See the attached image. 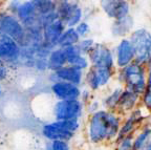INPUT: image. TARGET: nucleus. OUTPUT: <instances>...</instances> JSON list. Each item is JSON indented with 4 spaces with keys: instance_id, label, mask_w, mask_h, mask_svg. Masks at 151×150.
I'll use <instances>...</instances> for the list:
<instances>
[{
    "instance_id": "f257e3e1",
    "label": "nucleus",
    "mask_w": 151,
    "mask_h": 150,
    "mask_svg": "<svg viewBox=\"0 0 151 150\" xmlns=\"http://www.w3.org/2000/svg\"><path fill=\"white\" fill-rule=\"evenodd\" d=\"M120 119L112 111L100 109L89 115L86 133L90 143L102 144L116 140L120 130Z\"/></svg>"
},
{
    "instance_id": "f03ea898",
    "label": "nucleus",
    "mask_w": 151,
    "mask_h": 150,
    "mask_svg": "<svg viewBox=\"0 0 151 150\" xmlns=\"http://www.w3.org/2000/svg\"><path fill=\"white\" fill-rule=\"evenodd\" d=\"M80 128V120H55L52 122H48L43 125L41 128V133L47 141L69 142L75 138L76 133Z\"/></svg>"
},
{
    "instance_id": "7ed1b4c3",
    "label": "nucleus",
    "mask_w": 151,
    "mask_h": 150,
    "mask_svg": "<svg viewBox=\"0 0 151 150\" xmlns=\"http://www.w3.org/2000/svg\"><path fill=\"white\" fill-rule=\"evenodd\" d=\"M86 108L85 104L81 100H71V101H60L52 106V115L55 120L66 121V120H81Z\"/></svg>"
},
{
    "instance_id": "20e7f679",
    "label": "nucleus",
    "mask_w": 151,
    "mask_h": 150,
    "mask_svg": "<svg viewBox=\"0 0 151 150\" xmlns=\"http://www.w3.org/2000/svg\"><path fill=\"white\" fill-rule=\"evenodd\" d=\"M121 79L125 83L127 89L137 94L145 92L146 82L144 77V69L137 63L129 64L124 67L121 75Z\"/></svg>"
},
{
    "instance_id": "39448f33",
    "label": "nucleus",
    "mask_w": 151,
    "mask_h": 150,
    "mask_svg": "<svg viewBox=\"0 0 151 150\" xmlns=\"http://www.w3.org/2000/svg\"><path fill=\"white\" fill-rule=\"evenodd\" d=\"M131 44L134 49V57L139 63L149 60L151 57V35L145 30H139L131 36Z\"/></svg>"
},
{
    "instance_id": "423d86ee",
    "label": "nucleus",
    "mask_w": 151,
    "mask_h": 150,
    "mask_svg": "<svg viewBox=\"0 0 151 150\" xmlns=\"http://www.w3.org/2000/svg\"><path fill=\"white\" fill-rule=\"evenodd\" d=\"M0 34L11 37L19 43H22L25 37V32L21 24L17 21L16 18L9 15L0 16Z\"/></svg>"
},
{
    "instance_id": "0eeeda50",
    "label": "nucleus",
    "mask_w": 151,
    "mask_h": 150,
    "mask_svg": "<svg viewBox=\"0 0 151 150\" xmlns=\"http://www.w3.org/2000/svg\"><path fill=\"white\" fill-rule=\"evenodd\" d=\"M52 94L57 100L60 101H71L80 100L82 90L78 85L71 84L68 82H56L50 86Z\"/></svg>"
},
{
    "instance_id": "6e6552de",
    "label": "nucleus",
    "mask_w": 151,
    "mask_h": 150,
    "mask_svg": "<svg viewBox=\"0 0 151 150\" xmlns=\"http://www.w3.org/2000/svg\"><path fill=\"white\" fill-rule=\"evenodd\" d=\"M52 83L56 82H68L75 85H80L83 81V71L80 68L75 66L66 65L57 71H52L50 77Z\"/></svg>"
},
{
    "instance_id": "1a4fd4ad",
    "label": "nucleus",
    "mask_w": 151,
    "mask_h": 150,
    "mask_svg": "<svg viewBox=\"0 0 151 150\" xmlns=\"http://www.w3.org/2000/svg\"><path fill=\"white\" fill-rule=\"evenodd\" d=\"M18 44L14 39L0 34V60L9 63H17L20 57Z\"/></svg>"
},
{
    "instance_id": "9d476101",
    "label": "nucleus",
    "mask_w": 151,
    "mask_h": 150,
    "mask_svg": "<svg viewBox=\"0 0 151 150\" xmlns=\"http://www.w3.org/2000/svg\"><path fill=\"white\" fill-rule=\"evenodd\" d=\"M110 78L111 69L92 66L85 76V81L91 90H98L101 87L105 86L110 80Z\"/></svg>"
},
{
    "instance_id": "9b49d317",
    "label": "nucleus",
    "mask_w": 151,
    "mask_h": 150,
    "mask_svg": "<svg viewBox=\"0 0 151 150\" xmlns=\"http://www.w3.org/2000/svg\"><path fill=\"white\" fill-rule=\"evenodd\" d=\"M89 57L93 67L111 69L113 65V60L110 50L103 45H97L96 47H93L91 52L89 53Z\"/></svg>"
},
{
    "instance_id": "f8f14e48",
    "label": "nucleus",
    "mask_w": 151,
    "mask_h": 150,
    "mask_svg": "<svg viewBox=\"0 0 151 150\" xmlns=\"http://www.w3.org/2000/svg\"><path fill=\"white\" fill-rule=\"evenodd\" d=\"M102 6L107 15L118 20L125 18L128 14V4L124 0H103Z\"/></svg>"
},
{
    "instance_id": "ddd939ff",
    "label": "nucleus",
    "mask_w": 151,
    "mask_h": 150,
    "mask_svg": "<svg viewBox=\"0 0 151 150\" xmlns=\"http://www.w3.org/2000/svg\"><path fill=\"white\" fill-rule=\"evenodd\" d=\"M142 120H143V115H141V112H139V110L133 111L132 115L124 122V124L121 125L118 136H116V143L119 144L122 140H124V138H127V136H131L132 130L134 129V127L141 122Z\"/></svg>"
},
{
    "instance_id": "4468645a",
    "label": "nucleus",
    "mask_w": 151,
    "mask_h": 150,
    "mask_svg": "<svg viewBox=\"0 0 151 150\" xmlns=\"http://www.w3.org/2000/svg\"><path fill=\"white\" fill-rule=\"evenodd\" d=\"M58 16L61 17L64 21L67 23V25L71 26L79 22V20L81 18V11L78 6L64 3V4H61L59 6Z\"/></svg>"
},
{
    "instance_id": "2eb2a0df",
    "label": "nucleus",
    "mask_w": 151,
    "mask_h": 150,
    "mask_svg": "<svg viewBox=\"0 0 151 150\" xmlns=\"http://www.w3.org/2000/svg\"><path fill=\"white\" fill-rule=\"evenodd\" d=\"M118 65L120 67H126L129 65L134 57V49L132 46L131 42L127 40H123L118 47Z\"/></svg>"
},
{
    "instance_id": "dca6fc26",
    "label": "nucleus",
    "mask_w": 151,
    "mask_h": 150,
    "mask_svg": "<svg viewBox=\"0 0 151 150\" xmlns=\"http://www.w3.org/2000/svg\"><path fill=\"white\" fill-rule=\"evenodd\" d=\"M137 99H139V94L126 89V90L122 92V94H121L116 109L121 111H124V112L132 110L134 108Z\"/></svg>"
},
{
    "instance_id": "f3484780",
    "label": "nucleus",
    "mask_w": 151,
    "mask_h": 150,
    "mask_svg": "<svg viewBox=\"0 0 151 150\" xmlns=\"http://www.w3.org/2000/svg\"><path fill=\"white\" fill-rule=\"evenodd\" d=\"M66 64H67V58H66L63 47L52 52L48 59H47L48 69H50L52 71H57L60 68L66 66Z\"/></svg>"
},
{
    "instance_id": "a211bd4d",
    "label": "nucleus",
    "mask_w": 151,
    "mask_h": 150,
    "mask_svg": "<svg viewBox=\"0 0 151 150\" xmlns=\"http://www.w3.org/2000/svg\"><path fill=\"white\" fill-rule=\"evenodd\" d=\"M35 9L36 7L33 2H26L17 7V14H18V17L21 19L22 21L26 22L28 20L33 19L34 17H36Z\"/></svg>"
},
{
    "instance_id": "6ab92c4d",
    "label": "nucleus",
    "mask_w": 151,
    "mask_h": 150,
    "mask_svg": "<svg viewBox=\"0 0 151 150\" xmlns=\"http://www.w3.org/2000/svg\"><path fill=\"white\" fill-rule=\"evenodd\" d=\"M132 27V19L129 16H126L125 18H122L118 20L114 25H113L112 32L114 35L123 36L127 34L130 31V28Z\"/></svg>"
},
{
    "instance_id": "aec40b11",
    "label": "nucleus",
    "mask_w": 151,
    "mask_h": 150,
    "mask_svg": "<svg viewBox=\"0 0 151 150\" xmlns=\"http://www.w3.org/2000/svg\"><path fill=\"white\" fill-rule=\"evenodd\" d=\"M121 94H122V89H114L110 94L106 97L104 99L103 101V106L105 107V109L108 111H112L116 110V107H118V103L119 100H120Z\"/></svg>"
},
{
    "instance_id": "412c9836",
    "label": "nucleus",
    "mask_w": 151,
    "mask_h": 150,
    "mask_svg": "<svg viewBox=\"0 0 151 150\" xmlns=\"http://www.w3.org/2000/svg\"><path fill=\"white\" fill-rule=\"evenodd\" d=\"M79 39V35L77 33V31H73V30H68L67 32L63 33L60 37L59 41H58V44H60L62 47H67L71 46V45L75 44Z\"/></svg>"
},
{
    "instance_id": "4be33fe9",
    "label": "nucleus",
    "mask_w": 151,
    "mask_h": 150,
    "mask_svg": "<svg viewBox=\"0 0 151 150\" xmlns=\"http://www.w3.org/2000/svg\"><path fill=\"white\" fill-rule=\"evenodd\" d=\"M45 150H71L69 142L65 141H47Z\"/></svg>"
},
{
    "instance_id": "5701e85b",
    "label": "nucleus",
    "mask_w": 151,
    "mask_h": 150,
    "mask_svg": "<svg viewBox=\"0 0 151 150\" xmlns=\"http://www.w3.org/2000/svg\"><path fill=\"white\" fill-rule=\"evenodd\" d=\"M150 133H151L150 129H145L144 131H142L141 133L137 136V138L133 141V146H132L133 150H139L141 149V148L143 147V145L145 144L147 138H148Z\"/></svg>"
},
{
    "instance_id": "b1692460",
    "label": "nucleus",
    "mask_w": 151,
    "mask_h": 150,
    "mask_svg": "<svg viewBox=\"0 0 151 150\" xmlns=\"http://www.w3.org/2000/svg\"><path fill=\"white\" fill-rule=\"evenodd\" d=\"M101 108V104L99 101H96V100H91L89 103L86 104V111H87L88 115H92V113L99 111Z\"/></svg>"
},
{
    "instance_id": "393cba45",
    "label": "nucleus",
    "mask_w": 151,
    "mask_h": 150,
    "mask_svg": "<svg viewBox=\"0 0 151 150\" xmlns=\"http://www.w3.org/2000/svg\"><path fill=\"white\" fill-rule=\"evenodd\" d=\"M7 76H9V69H7L4 62L0 60V82L4 81L7 78Z\"/></svg>"
},
{
    "instance_id": "a878e982",
    "label": "nucleus",
    "mask_w": 151,
    "mask_h": 150,
    "mask_svg": "<svg viewBox=\"0 0 151 150\" xmlns=\"http://www.w3.org/2000/svg\"><path fill=\"white\" fill-rule=\"evenodd\" d=\"M144 103L147 108L151 109V89L147 90L144 94Z\"/></svg>"
},
{
    "instance_id": "bb28decb",
    "label": "nucleus",
    "mask_w": 151,
    "mask_h": 150,
    "mask_svg": "<svg viewBox=\"0 0 151 150\" xmlns=\"http://www.w3.org/2000/svg\"><path fill=\"white\" fill-rule=\"evenodd\" d=\"M88 30H89V27H88L87 24L81 23V24H79V26L77 27V33H78V35H85V34L88 32Z\"/></svg>"
},
{
    "instance_id": "cd10ccee",
    "label": "nucleus",
    "mask_w": 151,
    "mask_h": 150,
    "mask_svg": "<svg viewBox=\"0 0 151 150\" xmlns=\"http://www.w3.org/2000/svg\"><path fill=\"white\" fill-rule=\"evenodd\" d=\"M148 87L149 89H151V68H150V71H149V77H148Z\"/></svg>"
},
{
    "instance_id": "c85d7f7f",
    "label": "nucleus",
    "mask_w": 151,
    "mask_h": 150,
    "mask_svg": "<svg viewBox=\"0 0 151 150\" xmlns=\"http://www.w3.org/2000/svg\"><path fill=\"white\" fill-rule=\"evenodd\" d=\"M55 1H58L60 3V5L64 4V3H67V0H55Z\"/></svg>"
},
{
    "instance_id": "c756f323",
    "label": "nucleus",
    "mask_w": 151,
    "mask_h": 150,
    "mask_svg": "<svg viewBox=\"0 0 151 150\" xmlns=\"http://www.w3.org/2000/svg\"><path fill=\"white\" fill-rule=\"evenodd\" d=\"M1 92H2V89H1V86H0V94H1Z\"/></svg>"
},
{
    "instance_id": "7c9ffc66",
    "label": "nucleus",
    "mask_w": 151,
    "mask_h": 150,
    "mask_svg": "<svg viewBox=\"0 0 151 150\" xmlns=\"http://www.w3.org/2000/svg\"><path fill=\"white\" fill-rule=\"evenodd\" d=\"M150 60H151V57H150Z\"/></svg>"
}]
</instances>
